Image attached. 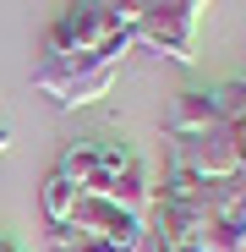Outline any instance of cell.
<instances>
[{
  "mask_svg": "<svg viewBox=\"0 0 246 252\" xmlns=\"http://www.w3.org/2000/svg\"><path fill=\"white\" fill-rule=\"evenodd\" d=\"M132 50H137V28H120L115 38H104L99 50H82V55L44 44V55L33 61V88L44 99H55L60 110H88L115 88V71Z\"/></svg>",
  "mask_w": 246,
  "mask_h": 252,
  "instance_id": "obj_1",
  "label": "cell"
},
{
  "mask_svg": "<svg viewBox=\"0 0 246 252\" xmlns=\"http://www.w3.org/2000/svg\"><path fill=\"white\" fill-rule=\"evenodd\" d=\"M115 17L137 28V44L159 50L164 61L175 66H191L197 61V28H202V11L214 0H109Z\"/></svg>",
  "mask_w": 246,
  "mask_h": 252,
  "instance_id": "obj_2",
  "label": "cell"
},
{
  "mask_svg": "<svg viewBox=\"0 0 246 252\" xmlns=\"http://www.w3.org/2000/svg\"><path fill=\"white\" fill-rule=\"evenodd\" d=\"M170 170H186L197 181H230V176H241V154H235L230 126H202V132L170 137Z\"/></svg>",
  "mask_w": 246,
  "mask_h": 252,
  "instance_id": "obj_3",
  "label": "cell"
},
{
  "mask_svg": "<svg viewBox=\"0 0 246 252\" xmlns=\"http://www.w3.org/2000/svg\"><path fill=\"white\" fill-rule=\"evenodd\" d=\"M120 28H126V22L115 17L109 0H71V6L55 17V28H50L44 44L50 50H66V55H82V50H99L104 38H115Z\"/></svg>",
  "mask_w": 246,
  "mask_h": 252,
  "instance_id": "obj_4",
  "label": "cell"
},
{
  "mask_svg": "<svg viewBox=\"0 0 246 252\" xmlns=\"http://www.w3.org/2000/svg\"><path fill=\"white\" fill-rule=\"evenodd\" d=\"M66 225L88 230V236H104V241L126 247V252H137V247H142V230H148L142 214H132V208H120L115 197H99V192H77L71 220H66Z\"/></svg>",
  "mask_w": 246,
  "mask_h": 252,
  "instance_id": "obj_5",
  "label": "cell"
},
{
  "mask_svg": "<svg viewBox=\"0 0 246 252\" xmlns=\"http://www.w3.org/2000/svg\"><path fill=\"white\" fill-rule=\"evenodd\" d=\"M202 126H224L214 110V88H186L164 121V137H181V132H202Z\"/></svg>",
  "mask_w": 246,
  "mask_h": 252,
  "instance_id": "obj_6",
  "label": "cell"
},
{
  "mask_svg": "<svg viewBox=\"0 0 246 252\" xmlns=\"http://www.w3.org/2000/svg\"><path fill=\"white\" fill-rule=\"evenodd\" d=\"M99 148H104V143H93V137L66 143V154H60V164H55V170H60L71 187H88V181H93V170H99Z\"/></svg>",
  "mask_w": 246,
  "mask_h": 252,
  "instance_id": "obj_7",
  "label": "cell"
},
{
  "mask_svg": "<svg viewBox=\"0 0 246 252\" xmlns=\"http://www.w3.org/2000/svg\"><path fill=\"white\" fill-rule=\"evenodd\" d=\"M50 252H126V247H115L104 236H88L77 225H50Z\"/></svg>",
  "mask_w": 246,
  "mask_h": 252,
  "instance_id": "obj_8",
  "label": "cell"
},
{
  "mask_svg": "<svg viewBox=\"0 0 246 252\" xmlns=\"http://www.w3.org/2000/svg\"><path fill=\"white\" fill-rule=\"evenodd\" d=\"M77 192H82V187H71L60 170H50V181H44V220H50V225H66V220H71Z\"/></svg>",
  "mask_w": 246,
  "mask_h": 252,
  "instance_id": "obj_9",
  "label": "cell"
},
{
  "mask_svg": "<svg viewBox=\"0 0 246 252\" xmlns=\"http://www.w3.org/2000/svg\"><path fill=\"white\" fill-rule=\"evenodd\" d=\"M214 110H219L224 126L246 121V82H219V88H214Z\"/></svg>",
  "mask_w": 246,
  "mask_h": 252,
  "instance_id": "obj_10",
  "label": "cell"
},
{
  "mask_svg": "<svg viewBox=\"0 0 246 252\" xmlns=\"http://www.w3.org/2000/svg\"><path fill=\"white\" fill-rule=\"evenodd\" d=\"M6 148H11V126L0 121V154H6Z\"/></svg>",
  "mask_w": 246,
  "mask_h": 252,
  "instance_id": "obj_11",
  "label": "cell"
},
{
  "mask_svg": "<svg viewBox=\"0 0 246 252\" xmlns=\"http://www.w3.org/2000/svg\"><path fill=\"white\" fill-rule=\"evenodd\" d=\"M0 252H22V247H17V241H11V236H0Z\"/></svg>",
  "mask_w": 246,
  "mask_h": 252,
  "instance_id": "obj_12",
  "label": "cell"
}]
</instances>
